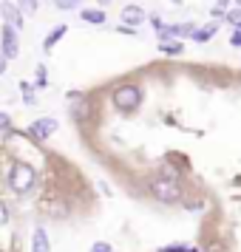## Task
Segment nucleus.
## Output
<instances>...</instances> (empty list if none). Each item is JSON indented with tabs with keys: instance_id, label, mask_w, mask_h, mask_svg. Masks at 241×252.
Segmentation results:
<instances>
[{
	"instance_id": "nucleus-1",
	"label": "nucleus",
	"mask_w": 241,
	"mask_h": 252,
	"mask_svg": "<svg viewBox=\"0 0 241 252\" xmlns=\"http://www.w3.org/2000/svg\"><path fill=\"white\" fill-rule=\"evenodd\" d=\"M34 167L32 164H26V161H17L9 173V187H12L14 193H26V190H32L34 187Z\"/></svg>"
},
{
	"instance_id": "nucleus-2",
	"label": "nucleus",
	"mask_w": 241,
	"mask_h": 252,
	"mask_svg": "<svg viewBox=\"0 0 241 252\" xmlns=\"http://www.w3.org/2000/svg\"><path fill=\"white\" fill-rule=\"evenodd\" d=\"M139 102H142L139 85H119L114 91V105L119 111H134V108H139Z\"/></svg>"
},
{
	"instance_id": "nucleus-3",
	"label": "nucleus",
	"mask_w": 241,
	"mask_h": 252,
	"mask_svg": "<svg viewBox=\"0 0 241 252\" xmlns=\"http://www.w3.org/2000/svg\"><path fill=\"white\" fill-rule=\"evenodd\" d=\"M150 193L153 198H159V201H179L182 198V190H179V184L173 182V179H150Z\"/></svg>"
},
{
	"instance_id": "nucleus-4",
	"label": "nucleus",
	"mask_w": 241,
	"mask_h": 252,
	"mask_svg": "<svg viewBox=\"0 0 241 252\" xmlns=\"http://www.w3.org/2000/svg\"><path fill=\"white\" fill-rule=\"evenodd\" d=\"M20 51V40H17V29L3 23V32H0V54L6 60H14Z\"/></svg>"
},
{
	"instance_id": "nucleus-5",
	"label": "nucleus",
	"mask_w": 241,
	"mask_h": 252,
	"mask_svg": "<svg viewBox=\"0 0 241 252\" xmlns=\"http://www.w3.org/2000/svg\"><path fill=\"white\" fill-rule=\"evenodd\" d=\"M0 17H3V23L12 26V29H20L23 26V12L17 9V3H12V0H3L0 3Z\"/></svg>"
},
{
	"instance_id": "nucleus-6",
	"label": "nucleus",
	"mask_w": 241,
	"mask_h": 252,
	"mask_svg": "<svg viewBox=\"0 0 241 252\" xmlns=\"http://www.w3.org/2000/svg\"><path fill=\"white\" fill-rule=\"evenodd\" d=\"M60 127V122L54 119V116H43V119H37V122H32V136H37V139H48L54 130Z\"/></svg>"
},
{
	"instance_id": "nucleus-7",
	"label": "nucleus",
	"mask_w": 241,
	"mask_h": 252,
	"mask_svg": "<svg viewBox=\"0 0 241 252\" xmlns=\"http://www.w3.org/2000/svg\"><path fill=\"white\" fill-rule=\"evenodd\" d=\"M119 17H122V23H125V26L139 29V26L145 23V17H148V14H145V9H142V6H125Z\"/></svg>"
},
{
	"instance_id": "nucleus-8",
	"label": "nucleus",
	"mask_w": 241,
	"mask_h": 252,
	"mask_svg": "<svg viewBox=\"0 0 241 252\" xmlns=\"http://www.w3.org/2000/svg\"><path fill=\"white\" fill-rule=\"evenodd\" d=\"M32 252H51V244H48V232L43 227L34 229L32 235Z\"/></svg>"
},
{
	"instance_id": "nucleus-9",
	"label": "nucleus",
	"mask_w": 241,
	"mask_h": 252,
	"mask_svg": "<svg viewBox=\"0 0 241 252\" xmlns=\"http://www.w3.org/2000/svg\"><path fill=\"white\" fill-rule=\"evenodd\" d=\"M150 26H153V32L159 34V43H168V40H176V37H173V29H171L168 23H165L162 17H150Z\"/></svg>"
},
{
	"instance_id": "nucleus-10",
	"label": "nucleus",
	"mask_w": 241,
	"mask_h": 252,
	"mask_svg": "<svg viewBox=\"0 0 241 252\" xmlns=\"http://www.w3.org/2000/svg\"><path fill=\"white\" fill-rule=\"evenodd\" d=\"M218 32V23H207L202 26V29H196L193 34H190V40H196V43H207V40H213Z\"/></svg>"
},
{
	"instance_id": "nucleus-11",
	"label": "nucleus",
	"mask_w": 241,
	"mask_h": 252,
	"mask_svg": "<svg viewBox=\"0 0 241 252\" xmlns=\"http://www.w3.org/2000/svg\"><path fill=\"white\" fill-rule=\"evenodd\" d=\"M71 111V119H74V122H88V119H91V105H85V102H77V105H71L69 108Z\"/></svg>"
},
{
	"instance_id": "nucleus-12",
	"label": "nucleus",
	"mask_w": 241,
	"mask_h": 252,
	"mask_svg": "<svg viewBox=\"0 0 241 252\" xmlns=\"http://www.w3.org/2000/svg\"><path fill=\"white\" fill-rule=\"evenodd\" d=\"M85 23H91V26H103L105 23V12L103 9H82V14H80Z\"/></svg>"
},
{
	"instance_id": "nucleus-13",
	"label": "nucleus",
	"mask_w": 241,
	"mask_h": 252,
	"mask_svg": "<svg viewBox=\"0 0 241 252\" xmlns=\"http://www.w3.org/2000/svg\"><path fill=\"white\" fill-rule=\"evenodd\" d=\"M63 34H66V26H57V29H54V32L43 40V48H46V51H51V48L60 43V37H63Z\"/></svg>"
},
{
	"instance_id": "nucleus-14",
	"label": "nucleus",
	"mask_w": 241,
	"mask_h": 252,
	"mask_svg": "<svg viewBox=\"0 0 241 252\" xmlns=\"http://www.w3.org/2000/svg\"><path fill=\"white\" fill-rule=\"evenodd\" d=\"M171 29H173V37H176V40H179V37H190L196 32L193 23H176V26H171Z\"/></svg>"
},
{
	"instance_id": "nucleus-15",
	"label": "nucleus",
	"mask_w": 241,
	"mask_h": 252,
	"mask_svg": "<svg viewBox=\"0 0 241 252\" xmlns=\"http://www.w3.org/2000/svg\"><path fill=\"white\" fill-rule=\"evenodd\" d=\"M37 6H40V0H17V9L23 12V17L26 14H34Z\"/></svg>"
},
{
	"instance_id": "nucleus-16",
	"label": "nucleus",
	"mask_w": 241,
	"mask_h": 252,
	"mask_svg": "<svg viewBox=\"0 0 241 252\" xmlns=\"http://www.w3.org/2000/svg\"><path fill=\"white\" fill-rule=\"evenodd\" d=\"M224 20H227L233 29H241V6H239V9H230V12L224 14Z\"/></svg>"
},
{
	"instance_id": "nucleus-17",
	"label": "nucleus",
	"mask_w": 241,
	"mask_h": 252,
	"mask_svg": "<svg viewBox=\"0 0 241 252\" xmlns=\"http://www.w3.org/2000/svg\"><path fill=\"white\" fill-rule=\"evenodd\" d=\"M159 51H162V54H179V51H182V43H173V40L159 43Z\"/></svg>"
},
{
	"instance_id": "nucleus-18",
	"label": "nucleus",
	"mask_w": 241,
	"mask_h": 252,
	"mask_svg": "<svg viewBox=\"0 0 241 252\" xmlns=\"http://www.w3.org/2000/svg\"><path fill=\"white\" fill-rule=\"evenodd\" d=\"M82 0H54V6L57 9H63V12H71V9H77Z\"/></svg>"
},
{
	"instance_id": "nucleus-19",
	"label": "nucleus",
	"mask_w": 241,
	"mask_h": 252,
	"mask_svg": "<svg viewBox=\"0 0 241 252\" xmlns=\"http://www.w3.org/2000/svg\"><path fill=\"white\" fill-rule=\"evenodd\" d=\"M159 252H196V250H190L187 244H173V247H162Z\"/></svg>"
},
{
	"instance_id": "nucleus-20",
	"label": "nucleus",
	"mask_w": 241,
	"mask_h": 252,
	"mask_svg": "<svg viewBox=\"0 0 241 252\" xmlns=\"http://www.w3.org/2000/svg\"><path fill=\"white\" fill-rule=\"evenodd\" d=\"M162 173H165L162 179H173V182L179 179V170H176V167H171V164H162Z\"/></svg>"
},
{
	"instance_id": "nucleus-21",
	"label": "nucleus",
	"mask_w": 241,
	"mask_h": 252,
	"mask_svg": "<svg viewBox=\"0 0 241 252\" xmlns=\"http://www.w3.org/2000/svg\"><path fill=\"white\" fill-rule=\"evenodd\" d=\"M230 46L241 48V29H233V34H230Z\"/></svg>"
},
{
	"instance_id": "nucleus-22",
	"label": "nucleus",
	"mask_w": 241,
	"mask_h": 252,
	"mask_svg": "<svg viewBox=\"0 0 241 252\" xmlns=\"http://www.w3.org/2000/svg\"><path fill=\"white\" fill-rule=\"evenodd\" d=\"M0 224H9V207L0 201Z\"/></svg>"
},
{
	"instance_id": "nucleus-23",
	"label": "nucleus",
	"mask_w": 241,
	"mask_h": 252,
	"mask_svg": "<svg viewBox=\"0 0 241 252\" xmlns=\"http://www.w3.org/2000/svg\"><path fill=\"white\" fill-rule=\"evenodd\" d=\"M91 252H111V244H105V241H100V244H94Z\"/></svg>"
},
{
	"instance_id": "nucleus-24",
	"label": "nucleus",
	"mask_w": 241,
	"mask_h": 252,
	"mask_svg": "<svg viewBox=\"0 0 241 252\" xmlns=\"http://www.w3.org/2000/svg\"><path fill=\"white\" fill-rule=\"evenodd\" d=\"M12 125V119H9V114H0V130H3V127H9Z\"/></svg>"
},
{
	"instance_id": "nucleus-25",
	"label": "nucleus",
	"mask_w": 241,
	"mask_h": 252,
	"mask_svg": "<svg viewBox=\"0 0 241 252\" xmlns=\"http://www.w3.org/2000/svg\"><path fill=\"white\" fill-rule=\"evenodd\" d=\"M0 74H6V57L0 54Z\"/></svg>"
},
{
	"instance_id": "nucleus-26",
	"label": "nucleus",
	"mask_w": 241,
	"mask_h": 252,
	"mask_svg": "<svg viewBox=\"0 0 241 252\" xmlns=\"http://www.w3.org/2000/svg\"><path fill=\"white\" fill-rule=\"evenodd\" d=\"M100 3H103V6H108V3H111V0H100Z\"/></svg>"
},
{
	"instance_id": "nucleus-27",
	"label": "nucleus",
	"mask_w": 241,
	"mask_h": 252,
	"mask_svg": "<svg viewBox=\"0 0 241 252\" xmlns=\"http://www.w3.org/2000/svg\"><path fill=\"white\" fill-rule=\"evenodd\" d=\"M171 3H182V0H171Z\"/></svg>"
},
{
	"instance_id": "nucleus-28",
	"label": "nucleus",
	"mask_w": 241,
	"mask_h": 252,
	"mask_svg": "<svg viewBox=\"0 0 241 252\" xmlns=\"http://www.w3.org/2000/svg\"><path fill=\"white\" fill-rule=\"evenodd\" d=\"M236 3H239V6H241V0H236Z\"/></svg>"
}]
</instances>
